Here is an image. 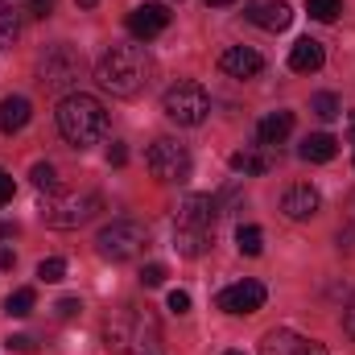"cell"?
Returning <instances> with one entry per match:
<instances>
[{
  "mask_svg": "<svg viewBox=\"0 0 355 355\" xmlns=\"http://www.w3.org/2000/svg\"><path fill=\"white\" fill-rule=\"evenodd\" d=\"M149 75H153V62H149L145 46H112L95 67V83L107 95H120V99L141 95L149 87Z\"/></svg>",
  "mask_w": 355,
  "mask_h": 355,
  "instance_id": "cell-1",
  "label": "cell"
},
{
  "mask_svg": "<svg viewBox=\"0 0 355 355\" xmlns=\"http://www.w3.org/2000/svg\"><path fill=\"white\" fill-rule=\"evenodd\" d=\"M58 128L62 137L75 145V149H87L95 141H103L107 132V112L95 95H83V91H71L62 103H58Z\"/></svg>",
  "mask_w": 355,
  "mask_h": 355,
  "instance_id": "cell-2",
  "label": "cell"
},
{
  "mask_svg": "<svg viewBox=\"0 0 355 355\" xmlns=\"http://www.w3.org/2000/svg\"><path fill=\"white\" fill-rule=\"evenodd\" d=\"M103 347L112 355H145L157 347V322L149 310H116L103 322Z\"/></svg>",
  "mask_w": 355,
  "mask_h": 355,
  "instance_id": "cell-3",
  "label": "cell"
},
{
  "mask_svg": "<svg viewBox=\"0 0 355 355\" xmlns=\"http://www.w3.org/2000/svg\"><path fill=\"white\" fill-rule=\"evenodd\" d=\"M145 244H149V227L137 223V219H112L95 236V248H99L103 261H132V257L145 252Z\"/></svg>",
  "mask_w": 355,
  "mask_h": 355,
  "instance_id": "cell-4",
  "label": "cell"
},
{
  "mask_svg": "<svg viewBox=\"0 0 355 355\" xmlns=\"http://www.w3.org/2000/svg\"><path fill=\"white\" fill-rule=\"evenodd\" d=\"M103 211V198L99 194H91V190H75V194H54L46 207H42V219L50 223V227H58V232H71V227H83L87 219H95Z\"/></svg>",
  "mask_w": 355,
  "mask_h": 355,
  "instance_id": "cell-5",
  "label": "cell"
},
{
  "mask_svg": "<svg viewBox=\"0 0 355 355\" xmlns=\"http://www.w3.org/2000/svg\"><path fill=\"white\" fill-rule=\"evenodd\" d=\"M162 107H166V116H170L174 124L194 128V124L207 120V112H211V95L198 87V83H174V87L166 91Z\"/></svg>",
  "mask_w": 355,
  "mask_h": 355,
  "instance_id": "cell-6",
  "label": "cell"
},
{
  "mask_svg": "<svg viewBox=\"0 0 355 355\" xmlns=\"http://www.w3.org/2000/svg\"><path fill=\"white\" fill-rule=\"evenodd\" d=\"M145 166H149V174L157 178V182H186V178H190V153H186L182 141L162 137V141L149 145Z\"/></svg>",
  "mask_w": 355,
  "mask_h": 355,
  "instance_id": "cell-7",
  "label": "cell"
},
{
  "mask_svg": "<svg viewBox=\"0 0 355 355\" xmlns=\"http://www.w3.org/2000/svg\"><path fill=\"white\" fill-rule=\"evenodd\" d=\"M42 83L54 91H67L79 83V71H83V58H79V50H71V46H54V50H46V58H42Z\"/></svg>",
  "mask_w": 355,
  "mask_h": 355,
  "instance_id": "cell-8",
  "label": "cell"
},
{
  "mask_svg": "<svg viewBox=\"0 0 355 355\" xmlns=\"http://www.w3.org/2000/svg\"><path fill=\"white\" fill-rule=\"evenodd\" d=\"M265 285L261 281H236V285H227L219 297H215V306L223 310V314H257L261 306H265Z\"/></svg>",
  "mask_w": 355,
  "mask_h": 355,
  "instance_id": "cell-9",
  "label": "cell"
},
{
  "mask_svg": "<svg viewBox=\"0 0 355 355\" xmlns=\"http://www.w3.org/2000/svg\"><path fill=\"white\" fill-rule=\"evenodd\" d=\"M166 25H170V8L157 4V0L137 4V8L128 12V33H132L137 42H153L157 33H166Z\"/></svg>",
  "mask_w": 355,
  "mask_h": 355,
  "instance_id": "cell-10",
  "label": "cell"
},
{
  "mask_svg": "<svg viewBox=\"0 0 355 355\" xmlns=\"http://www.w3.org/2000/svg\"><path fill=\"white\" fill-rule=\"evenodd\" d=\"M244 17L257 29H265V33H281V29H289L293 8H289V0H248L244 4Z\"/></svg>",
  "mask_w": 355,
  "mask_h": 355,
  "instance_id": "cell-11",
  "label": "cell"
},
{
  "mask_svg": "<svg viewBox=\"0 0 355 355\" xmlns=\"http://www.w3.org/2000/svg\"><path fill=\"white\" fill-rule=\"evenodd\" d=\"M215 219H219V202L211 194H186L178 202V227H207V232H215Z\"/></svg>",
  "mask_w": 355,
  "mask_h": 355,
  "instance_id": "cell-12",
  "label": "cell"
},
{
  "mask_svg": "<svg viewBox=\"0 0 355 355\" xmlns=\"http://www.w3.org/2000/svg\"><path fill=\"white\" fill-rule=\"evenodd\" d=\"M219 71L232 75V79H257V75L265 71V58H261L252 46H232V50H223Z\"/></svg>",
  "mask_w": 355,
  "mask_h": 355,
  "instance_id": "cell-13",
  "label": "cell"
},
{
  "mask_svg": "<svg viewBox=\"0 0 355 355\" xmlns=\"http://www.w3.org/2000/svg\"><path fill=\"white\" fill-rule=\"evenodd\" d=\"M318 207H322V198H318V190H314L310 182H297V186H289V190H285V198H281V211H285L293 223H302V219H314V215H318Z\"/></svg>",
  "mask_w": 355,
  "mask_h": 355,
  "instance_id": "cell-14",
  "label": "cell"
},
{
  "mask_svg": "<svg viewBox=\"0 0 355 355\" xmlns=\"http://www.w3.org/2000/svg\"><path fill=\"white\" fill-rule=\"evenodd\" d=\"M322 62H327V50H322L318 37H297V42H293V50H289V71L314 75V71H322Z\"/></svg>",
  "mask_w": 355,
  "mask_h": 355,
  "instance_id": "cell-15",
  "label": "cell"
},
{
  "mask_svg": "<svg viewBox=\"0 0 355 355\" xmlns=\"http://www.w3.org/2000/svg\"><path fill=\"white\" fill-rule=\"evenodd\" d=\"M289 132H293V112H268L265 120L257 124V145H261V149H272V145H281Z\"/></svg>",
  "mask_w": 355,
  "mask_h": 355,
  "instance_id": "cell-16",
  "label": "cell"
},
{
  "mask_svg": "<svg viewBox=\"0 0 355 355\" xmlns=\"http://www.w3.org/2000/svg\"><path fill=\"white\" fill-rule=\"evenodd\" d=\"M29 116H33V107H29L25 95H8V99H0V132H4V137L21 132V128L29 124Z\"/></svg>",
  "mask_w": 355,
  "mask_h": 355,
  "instance_id": "cell-17",
  "label": "cell"
},
{
  "mask_svg": "<svg viewBox=\"0 0 355 355\" xmlns=\"http://www.w3.org/2000/svg\"><path fill=\"white\" fill-rule=\"evenodd\" d=\"M215 244V232H207V227H178L174 232V248L182 252V257H202L207 248Z\"/></svg>",
  "mask_w": 355,
  "mask_h": 355,
  "instance_id": "cell-18",
  "label": "cell"
},
{
  "mask_svg": "<svg viewBox=\"0 0 355 355\" xmlns=\"http://www.w3.org/2000/svg\"><path fill=\"white\" fill-rule=\"evenodd\" d=\"M335 153H339V141H335L331 132H310V137L302 141V149H297V157H302V162H314V166L331 162Z\"/></svg>",
  "mask_w": 355,
  "mask_h": 355,
  "instance_id": "cell-19",
  "label": "cell"
},
{
  "mask_svg": "<svg viewBox=\"0 0 355 355\" xmlns=\"http://www.w3.org/2000/svg\"><path fill=\"white\" fill-rule=\"evenodd\" d=\"M302 352H306V339L293 335V331H285V327L268 331L265 339H261V355H302Z\"/></svg>",
  "mask_w": 355,
  "mask_h": 355,
  "instance_id": "cell-20",
  "label": "cell"
},
{
  "mask_svg": "<svg viewBox=\"0 0 355 355\" xmlns=\"http://www.w3.org/2000/svg\"><path fill=\"white\" fill-rule=\"evenodd\" d=\"M232 170L244 178H261L268 174V157L265 153H257V149H244V153H232Z\"/></svg>",
  "mask_w": 355,
  "mask_h": 355,
  "instance_id": "cell-21",
  "label": "cell"
},
{
  "mask_svg": "<svg viewBox=\"0 0 355 355\" xmlns=\"http://www.w3.org/2000/svg\"><path fill=\"white\" fill-rule=\"evenodd\" d=\"M236 248H240L244 257H261V252H265V232H261L257 223H240V232H236Z\"/></svg>",
  "mask_w": 355,
  "mask_h": 355,
  "instance_id": "cell-22",
  "label": "cell"
},
{
  "mask_svg": "<svg viewBox=\"0 0 355 355\" xmlns=\"http://www.w3.org/2000/svg\"><path fill=\"white\" fill-rule=\"evenodd\" d=\"M33 306H37V293H33V289H17V293H8V302H4V310H8L12 318L33 314Z\"/></svg>",
  "mask_w": 355,
  "mask_h": 355,
  "instance_id": "cell-23",
  "label": "cell"
},
{
  "mask_svg": "<svg viewBox=\"0 0 355 355\" xmlns=\"http://www.w3.org/2000/svg\"><path fill=\"white\" fill-rule=\"evenodd\" d=\"M17 37H21V21H17V12L8 4H0V50H8Z\"/></svg>",
  "mask_w": 355,
  "mask_h": 355,
  "instance_id": "cell-24",
  "label": "cell"
},
{
  "mask_svg": "<svg viewBox=\"0 0 355 355\" xmlns=\"http://www.w3.org/2000/svg\"><path fill=\"white\" fill-rule=\"evenodd\" d=\"M310 112H314L318 120H335L343 107H339V95H331V91H318V95L310 99Z\"/></svg>",
  "mask_w": 355,
  "mask_h": 355,
  "instance_id": "cell-25",
  "label": "cell"
},
{
  "mask_svg": "<svg viewBox=\"0 0 355 355\" xmlns=\"http://www.w3.org/2000/svg\"><path fill=\"white\" fill-rule=\"evenodd\" d=\"M29 178H33V186H37V190H46V194H54V190H58V170H54L50 162H37V166L29 170Z\"/></svg>",
  "mask_w": 355,
  "mask_h": 355,
  "instance_id": "cell-26",
  "label": "cell"
},
{
  "mask_svg": "<svg viewBox=\"0 0 355 355\" xmlns=\"http://www.w3.org/2000/svg\"><path fill=\"white\" fill-rule=\"evenodd\" d=\"M306 12L314 21H335L343 12V0H306Z\"/></svg>",
  "mask_w": 355,
  "mask_h": 355,
  "instance_id": "cell-27",
  "label": "cell"
},
{
  "mask_svg": "<svg viewBox=\"0 0 355 355\" xmlns=\"http://www.w3.org/2000/svg\"><path fill=\"white\" fill-rule=\"evenodd\" d=\"M37 277H42V281H62V277H67V261H62V257H46V261L37 265Z\"/></svg>",
  "mask_w": 355,
  "mask_h": 355,
  "instance_id": "cell-28",
  "label": "cell"
},
{
  "mask_svg": "<svg viewBox=\"0 0 355 355\" xmlns=\"http://www.w3.org/2000/svg\"><path fill=\"white\" fill-rule=\"evenodd\" d=\"M162 281H166V265H145L141 268V285H145V289H157Z\"/></svg>",
  "mask_w": 355,
  "mask_h": 355,
  "instance_id": "cell-29",
  "label": "cell"
},
{
  "mask_svg": "<svg viewBox=\"0 0 355 355\" xmlns=\"http://www.w3.org/2000/svg\"><path fill=\"white\" fill-rule=\"evenodd\" d=\"M54 310H58V318H75V314L83 310V302H79V297H62Z\"/></svg>",
  "mask_w": 355,
  "mask_h": 355,
  "instance_id": "cell-30",
  "label": "cell"
},
{
  "mask_svg": "<svg viewBox=\"0 0 355 355\" xmlns=\"http://www.w3.org/2000/svg\"><path fill=\"white\" fill-rule=\"evenodd\" d=\"M170 310H174V314H186V310H190V293H186V289H174V293H170Z\"/></svg>",
  "mask_w": 355,
  "mask_h": 355,
  "instance_id": "cell-31",
  "label": "cell"
},
{
  "mask_svg": "<svg viewBox=\"0 0 355 355\" xmlns=\"http://www.w3.org/2000/svg\"><path fill=\"white\" fill-rule=\"evenodd\" d=\"M107 162H112V166H124V162H128V149H124L120 141H112V149H107Z\"/></svg>",
  "mask_w": 355,
  "mask_h": 355,
  "instance_id": "cell-32",
  "label": "cell"
},
{
  "mask_svg": "<svg viewBox=\"0 0 355 355\" xmlns=\"http://www.w3.org/2000/svg\"><path fill=\"white\" fill-rule=\"evenodd\" d=\"M12 190H17V186H12V174H4V170H0V207L12 198Z\"/></svg>",
  "mask_w": 355,
  "mask_h": 355,
  "instance_id": "cell-33",
  "label": "cell"
},
{
  "mask_svg": "<svg viewBox=\"0 0 355 355\" xmlns=\"http://www.w3.org/2000/svg\"><path fill=\"white\" fill-rule=\"evenodd\" d=\"M29 12L33 17H50L54 12V0H29Z\"/></svg>",
  "mask_w": 355,
  "mask_h": 355,
  "instance_id": "cell-34",
  "label": "cell"
},
{
  "mask_svg": "<svg viewBox=\"0 0 355 355\" xmlns=\"http://www.w3.org/2000/svg\"><path fill=\"white\" fill-rule=\"evenodd\" d=\"M8 347H12V352H29V347H33V339H29V335H12V339H8Z\"/></svg>",
  "mask_w": 355,
  "mask_h": 355,
  "instance_id": "cell-35",
  "label": "cell"
},
{
  "mask_svg": "<svg viewBox=\"0 0 355 355\" xmlns=\"http://www.w3.org/2000/svg\"><path fill=\"white\" fill-rule=\"evenodd\" d=\"M17 265V252H12V248H4V244H0V268H12Z\"/></svg>",
  "mask_w": 355,
  "mask_h": 355,
  "instance_id": "cell-36",
  "label": "cell"
},
{
  "mask_svg": "<svg viewBox=\"0 0 355 355\" xmlns=\"http://www.w3.org/2000/svg\"><path fill=\"white\" fill-rule=\"evenodd\" d=\"M302 355H327V347H322V343H314V339H306V352Z\"/></svg>",
  "mask_w": 355,
  "mask_h": 355,
  "instance_id": "cell-37",
  "label": "cell"
},
{
  "mask_svg": "<svg viewBox=\"0 0 355 355\" xmlns=\"http://www.w3.org/2000/svg\"><path fill=\"white\" fill-rule=\"evenodd\" d=\"M347 335L355 339V297H352V306H347Z\"/></svg>",
  "mask_w": 355,
  "mask_h": 355,
  "instance_id": "cell-38",
  "label": "cell"
},
{
  "mask_svg": "<svg viewBox=\"0 0 355 355\" xmlns=\"http://www.w3.org/2000/svg\"><path fill=\"white\" fill-rule=\"evenodd\" d=\"M17 236V223H0V240H12Z\"/></svg>",
  "mask_w": 355,
  "mask_h": 355,
  "instance_id": "cell-39",
  "label": "cell"
},
{
  "mask_svg": "<svg viewBox=\"0 0 355 355\" xmlns=\"http://www.w3.org/2000/svg\"><path fill=\"white\" fill-rule=\"evenodd\" d=\"M347 219H352V227H355V194H352V202H347Z\"/></svg>",
  "mask_w": 355,
  "mask_h": 355,
  "instance_id": "cell-40",
  "label": "cell"
},
{
  "mask_svg": "<svg viewBox=\"0 0 355 355\" xmlns=\"http://www.w3.org/2000/svg\"><path fill=\"white\" fill-rule=\"evenodd\" d=\"M75 4H79V8H95V4H99V0H75Z\"/></svg>",
  "mask_w": 355,
  "mask_h": 355,
  "instance_id": "cell-41",
  "label": "cell"
},
{
  "mask_svg": "<svg viewBox=\"0 0 355 355\" xmlns=\"http://www.w3.org/2000/svg\"><path fill=\"white\" fill-rule=\"evenodd\" d=\"M347 124H352V145H355V112H352V120H347Z\"/></svg>",
  "mask_w": 355,
  "mask_h": 355,
  "instance_id": "cell-42",
  "label": "cell"
},
{
  "mask_svg": "<svg viewBox=\"0 0 355 355\" xmlns=\"http://www.w3.org/2000/svg\"><path fill=\"white\" fill-rule=\"evenodd\" d=\"M202 4H232V0H202Z\"/></svg>",
  "mask_w": 355,
  "mask_h": 355,
  "instance_id": "cell-43",
  "label": "cell"
},
{
  "mask_svg": "<svg viewBox=\"0 0 355 355\" xmlns=\"http://www.w3.org/2000/svg\"><path fill=\"white\" fill-rule=\"evenodd\" d=\"M223 355H244V352H223Z\"/></svg>",
  "mask_w": 355,
  "mask_h": 355,
  "instance_id": "cell-44",
  "label": "cell"
}]
</instances>
